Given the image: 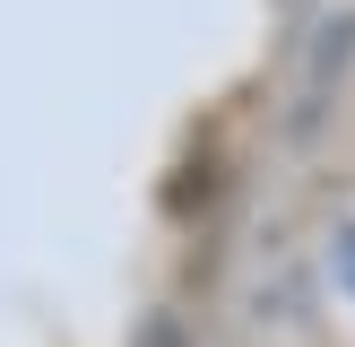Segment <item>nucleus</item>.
I'll return each mask as SVG.
<instances>
[{"label": "nucleus", "mask_w": 355, "mask_h": 347, "mask_svg": "<svg viewBox=\"0 0 355 347\" xmlns=\"http://www.w3.org/2000/svg\"><path fill=\"white\" fill-rule=\"evenodd\" d=\"M329 278L355 295V226H338V235H329Z\"/></svg>", "instance_id": "nucleus-2"}, {"label": "nucleus", "mask_w": 355, "mask_h": 347, "mask_svg": "<svg viewBox=\"0 0 355 347\" xmlns=\"http://www.w3.org/2000/svg\"><path fill=\"white\" fill-rule=\"evenodd\" d=\"M347 69H355V9L304 35V61H295V87H286V130H295V139H312V130L329 121Z\"/></svg>", "instance_id": "nucleus-1"}]
</instances>
